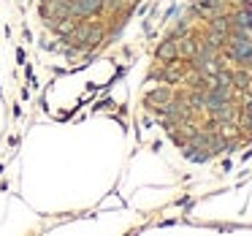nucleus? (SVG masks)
Listing matches in <instances>:
<instances>
[{"instance_id": "obj_1", "label": "nucleus", "mask_w": 252, "mask_h": 236, "mask_svg": "<svg viewBox=\"0 0 252 236\" xmlns=\"http://www.w3.org/2000/svg\"><path fill=\"white\" fill-rule=\"evenodd\" d=\"M46 44L68 60L93 57L127 22L138 0H33Z\"/></svg>"}]
</instances>
